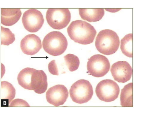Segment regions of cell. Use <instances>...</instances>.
Masks as SVG:
<instances>
[{"instance_id":"17","label":"cell","mask_w":153,"mask_h":113,"mask_svg":"<svg viewBox=\"0 0 153 113\" xmlns=\"http://www.w3.org/2000/svg\"><path fill=\"white\" fill-rule=\"evenodd\" d=\"M120 104L123 107L133 106V83L126 85L121 90Z\"/></svg>"},{"instance_id":"15","label":"cell","mask_w":153,"mask_h":113,"mask_svg":"<svg viewBox=\"0 0 153 113\" xmlns=\"http://www.w3.org/2000/svg\"><path fill=\"white\" fill-rule=\"evenodd\" d=\"M79 15L82 19L90 22H96L101 20L105 13L102 8L79 9Z\"/></svg>"},{"instance_id":"7","label":"cell","mask_w":153,"mask_h":113,"mask_svg":"<svg viewBox=\"0 0 153 113\" xmlns=\"http://www.w3.org/2000/svg\"><path fill=\"white\" fill-rule=\"evenodd\" d=\"M110 65L105 56L97 54L91 56L87 63V68L90 75L99 77L105 76L109 71Z\"/></svg>"},{"instance_id":"14","label":"cell","mask_w":153,"mask_h":113,"mask_svg":"<svg viewBox=\"0 0 153 113\" xmlns=\"http://www.w3.org/2000/svg\"><path fill=\"white\" fill-rule=\"evenodd\" d=\"M47 76L42 70H36L33 85V90L36 93L45 92L48 87Z\"/></svg>"},{"instance_id":"12","label":"cell","mask_w":153,"mask_h":113,"mask_svg":"<svg viewBox=\"0 0 153 113\" xmlns=\"http://www.w3.org/2000/svg\"><path fill=\"white\" fill-rule=\"evenodd\" d=\"M22 13L20 8H1V23L6 26H11L20 19Z\"/></svg>"},{"instance_id":"4","label":"cell","mask_w":153,"mask_h":113,"mask_svg":"<svg viewBox=\"0 0 153 113\" xmlns=\"http://www.w3.org/2000/svg\"><path fill=\"white\" fill-rule=\"evenodd\" d=\"M69 91L72 100L79 104L88 102L93 94L92 85L88 81L84 79L79 80L73 83Z\"/></svg>"},{"instance_id":"5","label":"cell","mask_w":153,"mask_h":113,"mask_svg":"<svg viewBox=\"0 0 153 113\" xmlns=\"http://www.w3.org/2000/svg\"><path fill=\"white\" fill-rule=\"evenodd\" d=\"M46 18L52 28L60 30L68 25L71 21V14L68 9L49 8L47 11Z\"/></svg>"},{"instance_id":"3","label":"cell","mask_w":153,"mask_h":113,"mask_svg":"<svg viewBox=\"0 0 153 113\" xmlns=\"http://www.w3.org/2000/svg\"><path fill=\"white\" fill-rule=\"evenodd\" d=\"M44 50L54 56L60 55L66 51L68 41L66 37L59 31L50 32L44 37L42 42Z\"/></svg>"},{"instance_id":"11","label":"cell","mask_w":153,"mask_h":113,"mask_svg":"<svg viewBox=\"0 0 153 113\" xmlns=\"http://www.w3.org/2000/svg\"><path fill=\"white\" fill-rule=\"evenodd\" d=\"M20 48L24 54L34 55L42 48L41 40L39 37L34 34H28L21 40Z\"/></svg>"},{"instance_id":"18","label":"cell","mask_w":153,"mask_h":113,"mask_svg":"<svg viewBox=\"0 0 153 113\" xmlns=\"http://www.w3.org/2000/svg\"><path fill=\"white\" fill-rule=\"evenodd\" d=\"M132 33L126 35L120 41V49L122 53L126 56L133 57Z\"/></svg>"},{"instance_id":"13","label":"cell","mask_w":153,"mask_h":113,"mask_svg":"<svg viewBox=\"0 0 153 113\" xmlns=\"http://www.w3.org/2000/svg\"><path fill=\"white\" fill-rule=\"evenodd\" d=\"M36 69L29 67L21 70L17 80L19 85L25 89L33 90V85Z\"/></svg>"},{"instance_id":"2","label":"cell","mask_w":153,"mask_h":113,"mask_svg":"<svg viewBox=\"0 0 153 113\" xmlns=\"http://www.w3.org/2000/svg\"><path fill=\"white\" fill-rule=\"evenodd\" d=\"M120 43V39L117 34L113 30L107 29L98 33L96 39L95 46L100 53L108 55L117 51Z\"/></svg>"},{"instance_id":"20","label":"cell","mask_w":153,"mask_h":113,"mask_svg":"<svg viewBox=\"0 0 153 113\" xmlns=\"http://www.w3.org/2000/svg\"><path fill=\"white\" fill-rule=\"evenodd\" d=\"M64 58L68 68L70 71H75L78 69L80 61L77 56L69 54L65 56Z\"/></svg>"},{"instance_id":"8","label":"cell","mask_w":153,"mask_h":113,"mask_svg":"<svg viewBox=\"0 0 153 113\" xmlns=\"http://www.w3.org/2000/svg\"><path fill=\"white\" fill-rule=\"evenodd\" d=\"M22 22L25 29L31 33L38 31L44 22L43 16L40 11L35 9L26 11L22 18Z\"/></svg>"},{"instance_id":"9","label":"cell","mask_w":153,"mask_h":113,"mask_svg":"<svg viewBox=\"0 0 153 113\" xmlns=\"http://www.w3.org/2000/svg\"><path fill=\"white\" fill-rule=\"evenodd\" d=\"M68 97V89L62 85H57L50 88L46 93L47 102L56 106L64 104Z\"/></svg>"},{"instance_id":"10","label":"cell","mask_w":153,"mask_h":113,"mask_svg":"<svg viewBox=\"0 0 153 113\" xmlns=\"http://www.w3.org/2000/svg\"><path fill=\"white\" fill-rule=\"evenodd\" d=\"M111 72L115 80L119 83H124L131 79L132 69L128 62L118 61L112 65Z\"/></svg>"},{"instance_id":"21","label":"cell","mask_w":153,"mask_h":113,"mask_svg":"<svg viewBox=\"0 0 153 113\" xmlns=\"http://www.w3.org/2000/svg\"><path fill=\"white\" fill-rule=\"evenodd\" d=\"M49 72L52 74L59 75L58 70L55 60H53L49 62L48 65Z\"/></svg>"},{"instance_id":"6","label":"cell","mask_w":153,"mask_h":113,"mask_svg":"<svg viewBox=\"0 0 153 113\" xmlns=\"http://www.w3.org/2000/svg\"><path fill=\"white\" fill-rule=\"evenodd\" d=\"M120 91L117 83L110 79H105L100 81L97 85L95 92L101 100L109 102L117 99Z\"/></svg>"},{"instance_id":"1","label":"cell","mask_w":153,"mask_h":113,"mask_svg":"<svg viewBox=\"0 0 153 113\" xmlns=\"http://www.w3.org/2000/svg\"><path fill=\"white\" fill-rule=\"evenodd\" d=\"M67 31L71 40L82 45L92 43L97 34V31L93 26L80 20L72 22L67 28Z\"/></svg>"},{"instance_id":"16","label":"cell","mask_w":153,"mask_h":113,"mask_svg":"<svg viewBox=\"0 0 153 113\" xmlns=\"http://www.w3.org/2000/svg\"><path fill=\"white\" fill-rule=\"evenodd\" d=\"M1 96L2 102H7V104H10L15 98L16 90L13 85L6 81L1 82Z\"/></svg>"},{"instance_id":"19","label":"cell","mask_w":153,"mask_h":113,"mask_svg":"<svg viewBox=\"0 0 153 113\" xmlns=\"http://www.w3.org/2000/svg\"><path fill=\"white\" fill-rule=\"evenodd\" d=\"M15 35L10 30L7 28L1 26V44L9 45L15 41Z\"/></svg>"}]
</instances>
